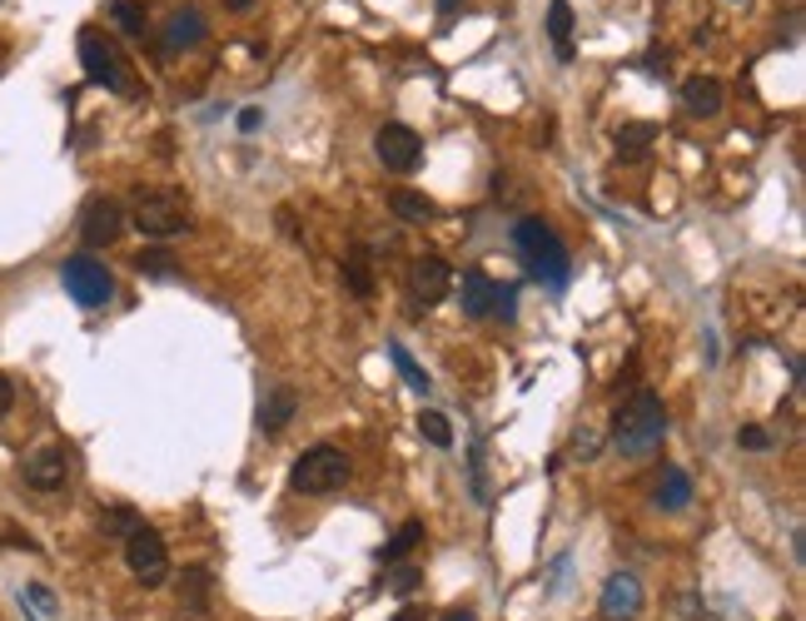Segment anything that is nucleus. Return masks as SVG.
<instances>
[{"instance_id":"ddd939ff","label":"nucleus","mask_w":806,"mask_h":621,"mask_svg":"<svg viewBox=\"0 0 806 621\" xmlns=\"http://www.w3.org/2000/svg\"><path fill=\"white\" fill-rule=\"evenodd\" d=\"M294 413H299V393L289 388V383H269L259 398V413H254V423H259V433H284V427L294 423Z\"/></svg>"},{"instance_id":"b1692460","label":"nucleus","mask_w":806,"mask_h":621,"mask_svg":"<svg viewBox=\"0 0 806 621\" xmlns=\"http://www.w3.org/2000/svg\"><path fill=\"white\" fill-rule=\"evenodd\" d=\"M389 358H394V368H399V378H403V383H409V388H413V393H429V388H433V383H429V373H423V368H419V363H413V353H409V348H403V344H389Z\"/></svg>"},{"instance_id":"5701e85b","label":"nucleus","mask_w":806,"mask_h":621,"mask_svg":"<svg viewBox=\"0 0 806 621\" xmlns=\"http://www.w3.org/2000/svg\"><path fill=\"white\" fill-rule=\"evenodd\" d=\"M419 542H423V522L409 518V522H403V528L394 532V542H389V548H379V562H399V556H409L413 548H419Z\"/></svg>"},{"instance_id":"1a4fd4ad","label":"nucleus","mask_w":806,"mask_h":621,"mask_svg":"<svg viewBox=\"0 0 806 621\" xmlns=\"http://www.w3.org/2000/svg\"><path fill=\"white\" fill-rule=\"evenodd\" d=\"M374 155H379V165H384V169L409 175V169H419V159H423V139L413 135L409 125H379Z\"/></svg>"},{"instance_id":"cd10ccee","label":"nucleus","mask_w":806,"mask_h":621,"mask_svg":"<svg viewBox=\"0 0 806 621\" xmlns=\"http://www.w3.org/2000/svg\"><path fill=\"white\" fill-rule=\"evenodd\" d=\"M135 269L145 278H175V259H169L165 249H140L135 254Z\"/></svg>"},{"instance_id":"2eb2a0df","label":"nucleus","mask_w":806,"mask_h":621,"mask_svg":"<svg viewBox=\"0 0 806 621\" xmlns=\"http://www.w3.org/2000/svg\"><path fill=\"white\" fill-rule=\"evenodd\" d=\"M493 294H498V284H493V278H488L483 269L463 274L459 298H463V314H469V318H488V314H493Z\"/></svg>"},{"instance_id":"dca6fc26","label":"nucleus","mask_w":806,"mask_h":621,"mask_svg":"<svg viewBox=\"0 0 806 621\" xmlns=\"http://www.w3.org/2000/svg\"><path fill=\"white\" fill-rule=\"evenodd\" d=\"M205 40V16L199 10H175V16L165 20V50H189Z\"/></svg>"},{"instance_id":"f3484780","label":"nucleus","mask_w":806,"mask_h":621,"mask_svg":"<svg viewBox=\"0 0 806 621\" xmlns=\"http://www.w3.org/2000/svg\"><path fill=\"white\" fill-rule=\"evenodd\" d=\"M687 502H692V477H687L682 467H667L662 483H657V507H662V512H682Z\"/></svg>"},{"instance_id":"4468645a","label":"nucleus","mask_w":806,"mask_h":621,"mask_svg":"<svg viewBox=\"0 0 806 621\" xmlns=\"http://www.w3.org/2000/svg\"><path fill=\"white\" fill-rule=\"evenodd\" d=\"M682 110L697 115V120H712V115L723 110V85H717L712 75H692V80H682Z\"/></svg>"},{"instance_id":"a878e982","label":"nucleus","mask_w":806,"mask_h":621,"mask_svg":"<svg viewBox=\"0 0 806 621\" xmlns=\"http://www.w3.org/2000/svg\"><path fill=\"white\" fill-rule=\"evenodd\" d=\"M135 528H140V512H135V507H110V512L100 518V532H105V538H120V542H125Z\"/></svg>"},{"instance_id":"7ed1b4c3","label":"nucleus","mask_w":806,"mask_h":621,"mask_svg":"<svg viewBox=\"0 0 806 621\" xmlns=\"http://www.w3.org/2000/svg\"><path fill=\"white\" fill-rule=\"evenodd\" d=\"M354 477V463H348L344 447L334 443H320V447H304L289 467V487L304 492V497H324V492H338Z\"/></svg>"},{"instance_id":"39448f33","label":"nucleus","mask_w":806,"mask_h":621,"mask_svg":"<svg viewBox=\"0 0 806 621\" xmlns=\"http://www.w3.org/2000/svg\"><path fill=\"white\" fill-rule=\"evenodd\" d=\"M60 284H66V294L76 298L80 308H105L115 294L110 269H105L100 259H90V254H70V259L60 264Z\"/></svg>"},{"instance_id":"bb28decb","label":"nucleus","mask_w":806,"mask_h":621,"mask_svg":"<svg viewBox=\"0 0 806 621\" xmlns=\"http://www.w3.org/2000/svg\"><path fill=\"white\" fill-rule=\"evenodd\" d=\"M657 130L652 125H628V130H618V155L622 159H642L647 155V139H652Z\"/></svg>"},{"instance_id":"7c9ffc66","label":"nucleus","mask_w":806,"mask_h":621,"mask_svg":"<svg viewBox=\"0 0 806 621\" xmlns=\"http://www.w3.org/2000/svg\"><path fill=\"white\" fill-rule=\"evenodd\" d=\"M513 304H518V288H513V284H498V294H493V314H498V318H513V314H518Z\"/></svg>"},{"instance_id":"72a5a7b5","label":"nucleus","mask_w":806,"mask_h":621,"mask_svg":"<svg viewBox=\"0 0 806 621\" xmlns=\"http://www.w3.org/2000/svg\"><path fill=\"white\" fill-rule=\"evenodd\" d=\"M394 621H429V617H423V607H399Z\"/></svg>"},{"instance_id":"f704fd0d","label":"nucleus","mask_w":806,"mask_h":621,"mask_svg":"<svg viewBox=\"0 0 806 621\" xmlns=\"http://www.w3.org/2000/svg\"><path fill=\"white\" fill-rule=\"evenodd\" d=\"M239 130H259V110H244L239 115Z\"/></svg>"},{"instance_id":"0eeeda50","label":"nucleus","mask_w":806,"mask_h":621,"mask_svg":"<svg viewBox=\"0 0 806 621\" xmlns=\"http://www.w3.org/2000/svg\"><path fill=\"white\" fill-rule=\"evenodd\" d=\"M125 566H130L135 576H140L145 586H165L169 576V552H165V538L155 528H135L130 538H125Z\"/></svg>"},{"instance_id":"c9c22d12","label":"nucleus","mask_w":806,"mask_h":621,"mask_svg":"<svg viewBox=\"0 0 806 621\" xmlns=\"http://www.w3.org/2000/svg\"><path fill=\"white\" fill-rule=\"evenodd\" d=\"M459 6H463V0H439V16L453 20V16H459Z\"/></svg>"},{"instance_id":"aec40b11","label":"nucleus","mask_w":806,"mask_h":621,"mask_svg":"<svg viewBox=\"0 0 806 621\" xmlns=\"http://www.w3.org/2000/svg\"><path fill=\"white\" fill-rule=\"evenodd\" d=\"M389 209H394L403 224H423V219H433V214H439L429 195H413V189H394V195H389Z\"/></svg>"},{"instance_id":"a211bd4d","label":"nucleus","mask_w":806,"mask_h":621,"mask_svg":"<svg viewBox=\"0 0 806 621\" xmlns=\"http://www.w3.org/2000/svg\"><path fill=\"white\" fill-rule=\"evenodd\" d=\"M110 20L120 26V36H130V40H145V30H150L145 0H110Z\"/></svg>"},{"instance_id":"412c9836","label":"nucleus","mask_w":806,"mask_h":621,"mask_svg":"<svg viewBox=\"0 0 806 621\" xmlns=\"http://www.w3.org/2000/svg\"><path fill=\"white\" fill-rule=\"evenodd\" d=\"M179 607L185 612H205L209 607V572L205 566H189L185 582H179Z\"/></svg>"},{"instance_id":"f257e3e1","label":"nucleus","mask_w":806,"mask_h":621,"mask_svg":"<svg viewBox=\"0 0 806 621\" xmlns=\"http://www.w3.org/2000/svg\"><path fill=\"white\" fill-rule=\"evenodd\" d=\"M513 249L523 254L528 274H533L538 284L563 288L568 278H572V254H568V244L558 239V234L548 229L543 219H518V224H513Z\"/></svg>"},{"instance_id":"9b49d317","label":"nucleus","mask_w":806,"mask_h":621,"mask_svg":"<svg viewBox=\"0 0 806 621\" xmlns=\"http://www.w3.org/2000/svg\"><path fill=\"white\" fill-rule=\"evenodd\" d=\"M409 288H413V298H419L423 308H433V304L449 298L453 269L439 259V254H423V259H413V269H409Z\"/></svg>"},{"instance_id":"6ab92c4d","label":"nucleus","mask_w":806,"mask_h":621,"mask_svg":"<svg viewBox=\"0 0 806 621\" xmlns=\"http://www.w3.org/2000/svg\"><path fill=\"white\" fill-rule=\"evenodd\" d=\"M548 36H553V50H558V60H572V6L568 0H553L548 6Z\"/></svg>"},{"instance_id":"473e14b6","label":"nucleus","mask_w":806,"mask_h":621,"mask_svg":"<svg viewBox=\"0 0 806 621\" xmlns=\"http://www.w3.org/2000/svg\"><path fill=\"white\" fill-rule=\"evenodd\" d=\"M10 408H16V383H10L6 373H0V423L10 417Z\"/></svg>"},{"instance_id":"e433bc0d","label":"nucleus","mask_w":806,"mask_h":621,"mask_svg":"<svg viewBox=\"0 0 806 621\" xmlns=\"http://www.w3.org/2000/svg\"><path fill=\"white\" fill-rule=\"evenodd\" d=\"M443 621H479V617H473L469 607H453V612H443Z\"/></svg>"},{"instance_id":"4c0bfd02","label":"nucleus","mask_w":806,"mask_h":621,"mask_svg":"<svg viewBox=\"0 0 806 621\" xmlns=\"http://www.w3.org/2000/svg\"><path fill=\"white\" fill-rule=\"evenodd\" d=\"M249 6H254V0H229V10H249Z\"/></svg>"},{"instance_id":"c756f323","label":"nucleus","mask_w":806,"mask_h":621,"mask_svg":"<svg viewBox=\"0 0 806 621\" xmlns=\"http://www.w3.org/2000/svg\"><path fill=\"white\" fill-rule=\"evenodd\" d=\"M419 582H423V572H419V566H394V576H389V586H394L399 597H409Z\"/></svg>"},{"instance_id":"393cba45","label":"nucleus","mask_w":806,"mask_h":621,"mask_svg":"<svg viewBox=\"0 0 806 621\" xmlns=\"http://www.w3.org/2000/svg\"><path fill=\"white\" fill-rule=\"evenodd\" d=\"M413 423H419V433L429 437L433 447H453V427H449V417L443 413H433V408H423L419 417H413Z\"/></svg>"},{"instance_id":"f03ea898","label":"nucleus","mask_w":806,"mask_h":621,"mask_svg":"<svg viewBox=\"0 0 806 621\" xmlns=\"http://www.w3.org/2000/svg\"><path fill=\"white\" fill-rule=\"evenodd\" d=\"M667 437V408L657 393H638L632 403H622L618 423H612V443H618V453L628 457H647L657 453Z\"/></svg>"},{"instance_id":"423d86ee","label":"nucleus","mask_w":806,"mask_h":621,"mask_svg":"<svg viewBox=\"0 0 806 621\" xmlns=\"http://www.w3.org/2000/svg\"><path fill=\"white\" fill-rule=\"evenodd\" d=\"M130 224L145 239H175V234L189 229V209H185V199H175V195H140Z\"/></svg>"},{"instance_id":"9d476101","label":"nucleus","mask_w":806,"mask_h":621,"mask_svg":"<svg viewBox=\"0 0 806 621\" xmlns=\"http://www.w3.org/2000/svg\"><path fill=\"white\" fill-rule=\"evenodd\" d=\"M20 477H26L30 492H60L70 477V457L66 447H36V453L20 463Z\"/></svg>"},{"instance_id":"20e7f679","label":"nucleus","mask_w":806,"mask_h":621,"mask_svg":"<svg viewBox=\"0 0 806 621\" xmlns=\"http://www.w3.org/2000/svg\"><path fill=\"white\" fill-rule=\"evenodd\" d=\"M76 46H80V66H85V80L90 85H105V90H115V95H140L130 66H125V56L115 50V40L105 36V30L85 26Z\"/></svg>"},{"instance_id":"2f4dec72","label":"nucleus","mask_w":806,"mask_h":621,"mask_svg":"<svg viewBox=\"0 0 806 621\" xmlns=\"http://www.w3.org/2000/svg\"><path fill=\"white\" fill-rule=\"evenodd\" d=\"M737 443H741V447H751V453H761V447H771V433H767V427H741Z\"/></svg>"},{"instance_id":"6e6552de","label":"nucleus","mask_w":806,"mask_h":621,"mask_svg":"<svg viewBox=\"0 0 806 621\" xmlns=\"http://www.w3.org/2000/svg\"><path fill=\"white\" fill-rule=\"evenodd\" d=\"M125 209H120V199H105V195H95V199H85V209H80V239H85V249H110L115 239L125 234Z\"/></svg>"},{"instance_id":"f8f14e48","label":"nucleus","mask_w":806,"mask_h":621,"mask_svg":"<svg viewBox=\"0 0 806 621\" xmlns=\"http://www.w3.org/2000/svg\"><path fill=\"white\" fill-rule=\"evenodd\" d=\"M602 621H632L642 612V582L632 572H612L602 582V602H598Z\"/></svg>"},{"instance_id":"c85d7f7f","label":"nucleus","mask_w":806,"mask_h":621,"mask_svg":"<svg viewBox=\"0 0 806 621\" xmlns=\"http://www.w3.org/2000/svg\"><path fill=\"white\" fill-rule=\"evenodd\" d=\"M26 602L36 607L40 617H56V597H50V592H46V586H40V582H26Z\"/></svg>"},{"instance_id":"4be33fe9","label":"nucleus","mask_w":806,"mask_h":621,"mask_svg":"<svg viewBox=\"0 0 806 621\" xmlns=\"http://www.w3.org/2000/svg\"><path fill=\"white\" fill-rule=\"evenodd\" d=\"M344 284L354 288L358 298L374 294V264H368V254H364V249H354V254L344 259Z\"/></svg>"}]
</instances>
